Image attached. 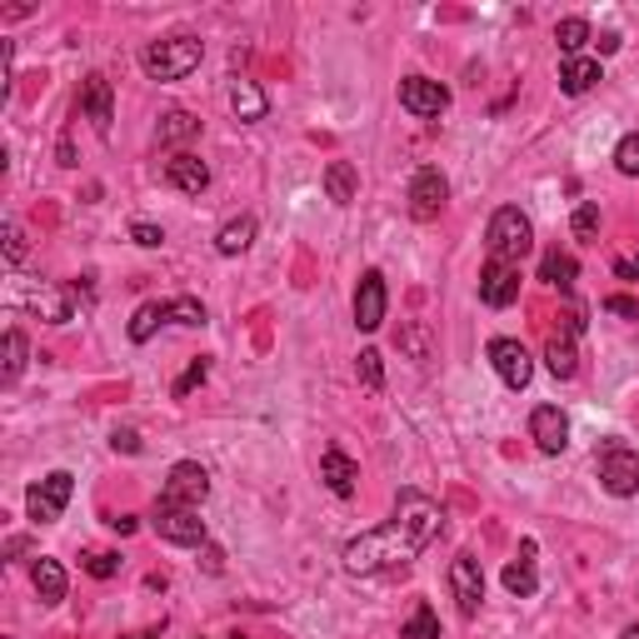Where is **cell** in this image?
<instances>
[{"mask_svg": "<svg viewBox=\"0 0 639 639\" xmlns=\"http://www.w3.org/2000/svg\"><path fill=\"white\" fill-rule=\"evenodd\" d=\"M615 166H619V175H639V130H629L625 140H619Z\"/></svg>", "mask_w": 639, "mask_h": 639, "instance_id": "e575fe53", "label": "cell"}, {"mask_svg": "<svg viewBox=\"0 0 639 639\" xmlns=\"http://www.w3.org/2000/svg\"><path fill=\"white\" fill-rule=\"evenodd\" d=\"M205 60V45L195 35H170V41H150L140 50V66L150 80H185Z\"/></svg>", "mask_w": 639, "mask_h": 639, "instance_id": "277c9868", "label": "cell"}, {"mask_svg": "<svg viewBox=\"0 0 639 639\" xmlns=\"http://www.w3.org/2000/svg\"><path fill=\"white\" fill-rule=\"evenodd\" d=\"M440 525H445V510H440L430 494L404 490L400 500H395V515L385 520L380 529H365V535H355L345 550H340V564H345V574L400 570V564H410L430 539L440 535Z\"/></svg>", "mask_w": 639, "mask_h": 639, "instance_id": "6da1fadb", "label": "cell"}, {"mask_svg": "<svg viewBox=\"0 0 639 639\" xmlns=\"http://www.w3.org/2000/svg\"><path fill=\"white\" fill-rule=\"evenodd\" d=\"M150 529H156L160 539H170V545H205V520H201V510H191V505L156 500V510H150Z\"/></svg>", "mask_w": 639, "mask_h": 639, "instance_id": "8992f818", "label": "cell"}, {"mask_svg": "<svg viewBox=\"0 0 639 639\" xmlns=\"http://www.w3.org/2000/svg\"><path fill=\"white\" fill-rule=\"evenodd\" d=\"M326 195L335 205H350L360 195V175H355V166H350V160H330V166H326Z\"/></svg>", "mask_w": 639, "mask_h": 639, "instance_id": "cb8c5ba5", "label": "cell"}, {"mask_svg": "<svg viewBox=\"0 0 639 639\" xmlns=\"http://www.w3.org/2000/svg\"><path fill=\"white\" fill-rule=\"evenodd\" d=\"M570 230H574V240H590V236H595V230H600V205L584 201L580 210L570 215Z\"/></svg>", "mask_w": 639, "mask_h": 639, "instance_id": "d590c367", "label": "cell"}, {"mask_svg": "<svg viewBox=\"0 0 639 639\" xmlns=\"http://www.w3.org/2000/svg\"><path fill=\"white\" fill-rule=\"evenodd\" d=\"M230 639H246V635H230Z\"/></svg>", "mask_w": 639, "mask_h": 639, "instance_id": "681fc988", "label": "cell"}, {"mask_svg": "<svg viewBox=\"0 0 639 639\" xmlns=\"http://www.w3.org/2000/svg\"><path fill=\"white\" fill-rule=\"evenodd\" d=\"M404 350H410V355H415V360H425V355H430L425 330H404Z\"/></svg>", "mask_w": 639, "mask_h": 639, "instance_id": "b9f144b4", "label": "cell"}, {"mask_svg": "<svg viewBox=\"0 0 639 639\" xmlns=\"http://www.w3.org/2000/svg\"><path fill=\"white\" fill-rule=\"evenodd\" d=\"M449 595H455V605H460L465 619L480 615V605H484V570H480V560H475L470 550H460L455 560H449Z\"/></svg>", "mask_w": 639, "mask_h": 639, "instance_id": "52a82bcc", "label": "cell"}, {"mask_svg": "<svg viewBox=\"0 0 639 639\" xmlns=\"http://www.w3.org/2000/svg\"><path fill=\"white\" fill-rule=\"evenodd\" d=\"M130 240H135V246H146V250H156V246H166V230H160V225L135 220L130 225Z\"/></svg>", "mask_w": 639, "mask_h": 639, "instance_id": "f35d334b", "label": "cell"}, {"mask_svg": "<svg viewBox=\"0 0 639 639\" xmlns=\"http://www.w3.org/2000/svg\"><path fill=\"white\" fill-rule=\"evenodd\" d=\"M355 375H360V385H365V390H385V360H380V350H360Z\"/></svg>", "mask_w": 639, "mask_h": 639, "instance_id": "1f68e13d", "label": "cell"}, {"mask_svg": "<svg viewBox=\"0 0 639 639\" xmlns=\"http://www.w3.org/2000/svg\"><path fill=\"white\" fill-rule=\"evenodd\" d=\"M545 365H550L555 380H570V375L580 370V355H574V335H550V345H545Z\"/></svg>", "mask_w": 639, "mask_h": 639, "instance_id": "d4e9b609", "label": "cell"}, {"mask_svg": "<svg viewBox=\"0 0 639 639\" xmlns=\"http://www.w3.org/2000/svg\"><path fill=\"white\" fill-rule=\"evenodd\" d=\"M605 310L609 315H625V320H639V300H629V295H609Z\"/></svg>", "mask_w": 639, "mask_h": 639, "instance_id": "ab89813d", "label": "cell"}, {"mask_svg": "<svg viewBox=\"0 0 639 639\" xmlns=\"http://www.w3.org/2000/svg\"><path fill=\"white\" fill-rule=\"evenodd\" d=\"M490 365H494V375L510 385V390H525L529 380H535V360H529V350L520 345V340H510V335H500V340H490Z\"/></svg>", "mask_w": 639, "mask_h": 639, "instance_id": "9c48e42d", "label": "cell"}, {"mask_svg": "<svg viewBox=\"0 0 639 639\" xmlns=\"http://www.w3.org/2000/svg\"><path fill=\"white\" fill-rule=\"evenodd\" d=\"M615 275H619V281H635V275H639V255L635 260H615Z\"/></svg>", "mask_w": 639, "mask_h": 639, "instance_id": "7bdbcfd3", "label": "cell"}, {"mask_svg": "<svg viewBox=\"0 0 639 639\" xmlns=\"http://www.w3.org/2000/svg\"><path fill=\"white\" fill-rule=\"evenodd\" d=\"M205 494H210V475H205V465H195V460L170 465L160 500H170V505H191V510H201V505H205Z\"/></svg>", "mask_w": 639, "mask_h": 639, "instance_id": "30bf717a", "label": "cell"}, {"mask_svg": "<svg viewBox=\"0 0 639 639\" xmlns=\"http://www.w3.org/2000/svg\"><path fill=\"white\" fill-rule=\"evenodd\" d=\"M80 564H85V574H95V580L121 574V555H111V550H85V555H80Z\"/></svg>", "mask_w": 639, "mask_h": 639, "instance_id": "836d02e7", "label": "cell"}, {"mask_svg": "<svg viewBox=\"0 0 639 639\" xmlns=\"http://www.w3.org/2000/svg\"><path fill=\"white\" fill-rule=\"evenodd\" d=\"M111 529H121V535H130V529H135V520H130V515H115V520H111Z\"/></svg>", "mask_w": 639, "mask_h": 639, "instance_id": "bcb514c9", "label": "cell"}, {"mask_svg": "<svg viewBox=\"0 0 639 639\" xmlns=\"http://www.w3.org/2000/svg\"><path fill=\"white\" fill-rule=\"evenodd\" d=\"M166 185H175L180 195H205V185H210V166H205L201 156H170L166 160Z\"/></svg>", "mask_w": 639, "mask_h": 639, "instance_id": "ac0fdd59", "label": "cell"}, {"mask_svg": "<svg viewBox=\"0 0 639 639\" xmlns=\"http://www.w3.org/2000/svg\"><path fill=\"white\" fill-rule=\"evenodd\" d=\"M70 490H76V475H70V470H50L45 480H35L31 490H25V515H31L35 525L60 520V510L70 505Z\"/></svg>", "mask_w": 639, "mask_h": 639, "instance_id": "5b68a950", "label": "cell"}, {"mask_svg": "<svg viewBox=\"0 0 639 639\" xmlns=\"http://www.w3.org/2000/svg\"><path fill=\"white\" fill-rule=\"evenodd\" d=\"M480 300L490 310H505V305L520 300V265H505V260H490L480 270Z\"/></svg>", "mask_w": 639, "mask_h": 639, "instance_id": "9a60e30c", "label": "cell"}, {"mask_svg": "<svg viewBox=\"0 0 639 639\" xmlns=\"http://www.w3.org/2000/svg\"><path fill=\"white\" fill-rule=\"evenodd\" d=\"M115 455H140V435H135V430H115Z\"/></svg>", "mask_w": 639, "mask_h": 639, "instance_id": "60d3db41", "label": "cell"}, {"mask_svg": "<svg viewBox=\"0 0 639 639\" xmlns=\"http://www.w3.org/2000/svg\"><path fill=\"white\" fill-rule=\"evenodd\" d=\"M80 111H85V121L95 125L101 135H111V125H115V95H111V80H105L101 70H90V76L80 80Z\"/></svg>", "mask_w": 639, "mask_h": 639, "instance_id": "5bb4252c", "label": "cell"}, {"mask_svg": "<svg viewBox=\"0 0 639 639\" xmlns=\"http://www.w3.org/2000/svg\"><path fill=\"white\" fill-rule=\"evenodd\" d=\"M600 80H605V70H600V60L590 56H574L560 66V90L564 95H584V90H595Z\"/></svg>", "mask_w": 639, "mask_h": 639, "instance_id": "ffe728a7", "label": "cell"}, {"mask_svg": "<svg viewBox=\"0 0 639 639\" xmlns=\"http://www.w3.org/2000/svg\"><path fill=\"white\" fill-rule=\"evenodd\" d=\"M539 281L555 285V290H574V281H580V260H574L570 250H545V260H539Z\"/></svg>", "mask_w": 639, "mask_h": 639, "instance_id": "44dd1931", "label": "cell"}, {"mask_svg": "<svg viewBox=\"0 0 639 639\" xmlns=\"http://www.w3.org/2000/svg\"><path fill=\"white\" fill-rule=\"evenodd\" d=\"M25 355H31L25 335H21V330H5V370H0V380H5V385H15V380H21Z\"/></svg>", "mask_w": 639, "mask_h": 639, "instance_id": "f546056e", "label": "cell"}, {"mask_svg": "<svg viewBox=\"0 0 639 639\" xmlns=\"http://www.w3.org/2000/svg\"><path fill=\"white\" fill-rule=\"evenodd\" d=\"M31 580H35V595H41V605H60L66 600V570H60V560H35V570H31Z\"/></svg>", "mask_w": 639, "mask_h": 639, "instance_id": "603a6c76", "label": "cell"}, {"mask_svg": "<svg viewBox=\"0 0 639 639\" xmlns=\"http://www.w3.org/2000/svg\"><path fill=\"white\" fill-rule=\"evenodd\" d=\"M505 590H510V595H520V600H529V595L539 590V574H535V539H525V545H520V560L505 564Z\"/></svg>", "mask_w": 639, "mask_h": 639, "instance_id": "d6986e66", "label": "cell"}, {"mask_svg": "<svg viewBox=\"0 0 639 639\" xmlns=\"http://www.w3.org/2000/svg\"><path fill=\"white\" fill-rule=\"evenodd\" d=\"M230 111H236L240 121H265V111H270L265 90H260L255 80H230Z\"/></svg>", "mask_w": 639, "mask_h": 639, "instance_id": "7402d4cb", "label": "cell"}, {"mask_svg": "<svg viewBox=\"0 0 639 639\" xmlns=\"http://www.w3.org/2000/svg\"><path fill=\"white\" fill-rule=\"evenodd\" d=\"M21 260H25V230L15 220H5V265L15 270Z\"/></svg>", "mask_w": 639, "mask_h": 639, "instance_id": "74e56055", "label": "cell"}, {"mask_svg": "<svg viewBox=\"0 0 639 639\" xmlns=\"http://www.w3.org/2000/svg\"><path fill=\"white\" fill-rule=\"evenodd\" d=\"M125 639H160L156 629H140V635H125Z\"/></svg>", "mask_w": 639, "mask_h": 639, "instance_id": "7dc6e473", "label": "cell"}, {"mask_svg": "<svg viewBox=\"0 0 639 639\" xmlns=\"http://www.w3.org/2000/svg\"><path fill=\"white\" fill-rule=\"evenodd\" d=\"M529 440H535L545 455H560L570 445V420H564L560 404H535V415H529Z\"/></svg>", "mask_w": 639, "mask_h": 639, "instance_id": "2e32d148", "label": "cell"}, {"mask_svg": "<svg viewBox=\"0 0 639 639\" xmlns=\"http://www.w3.org/2000/svg\"><path fill=\"white\" fill-rule=\"evenodd\" d=\"M320 480H326V490H330V494L350 500V494H355V484H360V465L350 460V455H345L340 445H330L326 455H320Z\"/></svg>", "mask_w": 639, "mask_h": 639, "instance_id": "e0dca14e", "label": "cell"}, {"mask_svg": "<svg viewBox=\"0 0 639 639\" xmlns=\"http://www.w3.org/2000/svg\"><path fill=\"white\" fill-rule=\"evenodd\" d=\"M166 320H170V300H166V305H160V300L140 305V310H135V320H130V340H135V345H146V340L156 335Z\"/></svg>", "mask_w": 639, "mask_h": 639, "instance_id": "83f0119b", "label": "cell"}, {"mask_svg": "<svg viewBox=\"0 0 639 639\" xmlns=\"http://www.w3.org/2000/svg\"><path fill=\"white\" fill-rule=\"evenodd\" d=\"M600 484H605V494H615V500L639 494V455L635 449H625V445L600 449Z\"/></svg>", "mask_w": 639, "mask_h": 639, "instance_id": "ba28073f", "label": "cell"}, {"mask_svg": "<svg viewBox=\"0 0 639 639\" xmlns=\"http://www.w3.org/2000/svg\"><path fill=\"white\" fill-rule=\"evenodd\" d=\"M619 639H639V625H629V629H625V635H619Z\"/></svg>", "mask_w": 639, "mask_h": 639, "instance_id": "c3c4849f", "label": "cell"}, {"mask_svg": "<svg viewBox=\"0 0 639 639\" xmlns=\"http://www.w3.org/2000/svg\"><path fill=\"white\" fill-rule=\"evenodd\" d=\"M160 146H175V140H191V135H201V121H195L191 111H166L160 115Z\"/></svg>", "mask_w": 639, "mask_h": 639, "instance_id": "f1b7e54d", "label": "cell"}, {"mask_svg": "<svg viewBox=\"0 0 639 639\" xmlns=\"http://www.w3.org/2000/svg\"><path fill=\"white\" fill-rule=\"evenodd\" d=\"M400 639H440V619H435V609H430L425 600H420V605H415V615L404 619Z\"/></svg>", "mask_w": 639, "mask_h": 639, "instance_id": "4dcf8cb0", "label": "cell"}, {"mask_svg": "<svg viewBox=\"0 0 639 639\" xmlns=\"http://www.w3.org/2000/svg\"><path fill=\"white\" fill-rule=\"evenodd\" d=\"M205 570H210V574H220V570H225V555L215 550V545H205Z\"/></svg>", "mask_w": 639, "mask_h": 639, "instance_id": "ee69618b", "label": "cell"}, {"mask_svg": "<svg viewBox=\"0 0 639 639\" xmlns=\"http://www.w3.org/2000/svg\"><path fill=\"white\" fill-rule=\"evenodd\" d=\"M250 240H255V220H250V215H240V220L220 225V236H215V250H220V255H246Z\"/></svg>", "mask_w": 639, "mask_h": 639, "instance_id": "4316f807", "label": "cell"}, {"mask_svg": "<svg viewBox=\"0 0 639 639\" xmlns=\"http://www.w3.org/2000/svg\"><path fill=\"white\" fill-rule=\"evenodd\" d=\"M5 305H11V310L35 315V320H45V326H66L70 320V295L60 290V285H50V281H25V275H11V285H5Z\"/></svg>", "mask_w": 639, "mask_h": 639, "instance_id": "3957f363", "label": "cell"}, {"mask_svg": "<svg viewBox=\"0 0 639 639\" xmlns=\"http://www.w3.org/2000/svg\"><path fill=\"white\" fill-rule=\"evenodd\" d=\"M615 50H619V35L605 31V35H600V56H615Z\"/></svg>", "mask_w": 639, "mask_h": 639, "instance_id": "f6af8a7d", "label": "cell"}, {"mask_svg": "<svg viewBox=\"0 0 639 639\" xmlns=\"http://www.w3.org/2000/svg\"><path fill=\"white\" fill-rule=\"evenodd\" d=\"M205 375H210V365H205V360H191V370H185V375L175 380V400H185L191 390H201Z\"/></svg>", "mask_w": 639, "mask_h": 639, "instance_id": "8d00e7d4", "label": "cell"}, {"mask_svg": "<svg viewBox=\"0 0 639 639\" xmlns=\"http://www.w3.org/2000/svg\"><path fill=\"white\" fill-rule=\"evenodd\" d=\"M449 201V180L440 175V166H420L415 180H410V215L415 220H435Z\"/></svg>", "mask_w": 639, "mask_h": 639, "instance_id": "8fae6325", "label": "cell"}, {"mask_svg": "<svg viewBox=\"0 0 639 639\" xmlns=\"http://www.w3.org/2000/svg\"><path fill=\"white\" fill-rule=\"evenodd\" d=\"M590 41H595V31H590V21H584V15H570V21L555 25V45L564 50V60H574Z\"/></svg>", "mask_w": 639, "mask_h": 639, "instance_id": "484cf974", "label": "cell"}, {"mask_svg": "<svg viewBox=\"0 0 639 639\" xmlns=\"http://www.w3.org/2000/svg\"><path fill=\"white\" fill-rule=\"evenodd\" d=\"M385 305H390V290H385V275L380 270H365L355 285V326L370 335V330L385 326Z\"/></svg>", "mask_w": 639, "mask_h": 639, "instance_id": "4fadbf2b", "label": "cell"}, {"mask_svg": "<svg viewBox=\"0 0 639 639\" xmlns=\"http://www.w3.org/2000/svg\"><path fill=\"white\" fill-rule=\"evenodd\" d=\"M400 105L415 115V121H435V115L449 111V90L440 85V80L410 76V80H400Z\"/></svg>", "mask_w": 639, "mask_h": 639, "instance_id": "7c38bea8", "label": "cell"}, {"mask_svg": "<svg viewBox=\"0 0 639 639\" xmlns=\"http://www.w3.org/2000/svg\"><path fill=\"white\" fill-rule=\"evenodd\" d=\"M170 320L185 330H201L205 326V305L195 300V295H180V300H170Z\"/></svg>", "mask_w": 639, "mask_h": 639, "instance_id": "d6a6232c", "label": "cell"}, {"mask_svg": "<svg viewBox=\"0 0 639 639\" xmlns=\"http://www.w3.org/2000/svg\"><path fill=\"white\" fill-rule=\"evenodd\" d=\"M484 246H490V260H505V265H520V260L535 250V225L520 205H500L490 215V230H484Z\"/></svg>", "mask_w": 639, "mask_h": 639, "instance_id": "7a4b0ae2", "label": "cell"}]
</instances>
